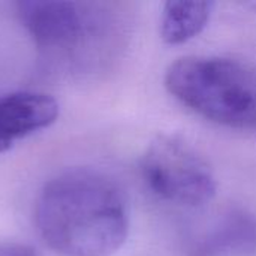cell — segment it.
Segmentation results:
<instances>
[{"label": "cell", "instance_id": "obj_6", "mask_svg": "<svg viewBox=\"0 0 256 256\" xmlns=\"http://www.w3.org/2000/svg\"><path fill=\"white\" fill-rule=\"evenodd\" d=\"M213 10L210 2H166L160 16V36L166 44L178 45L198 36Z\"/></svg>", "mask_w": 256, "mask_h": 256}, {"label": "cell", "instance_id": "obj_5", "mask_svg": "<svg viewBox=\"0 0 256 256\" xmlns=\"http://www.w3.org/2000/svg\"><path fill=\"white\" fill-rule=\"evenodd\" d=\"M57 100L45 93L16 92L0 98V153L18 141L48 129L58 118Z\"/></svg>", "mask_w": 256, "mask_h": 256}, {"label": "cell", "instance_id": "obj_3", "mask_svg": "<svg viewBox=\"0 0 256 256\" xmlns=\"http://www.w3.org/2000/svg\"><path fill=\"white\" fill-rule=\"evenodd\" d=\"M147 186L178 206H202L216 195V178L207 160L182 136L159 135L142 158Z\"/></svg>", "mask_w": 256, "mask_h": 256}, {"label": "cell", "instance_id": "obj_8", "mask_svg": "<svg viewBox=\"0 0 256 256\" xmlns=\"http://www.w3.org/2000/svg\"><path fill=\"white\" fill-rule=\"evenodd\" d=\"M0 256H38L36 252L21 243H2L0 244Z\"/></svg>", "mask_w": 256, "mask_h": 256}, {"label": "cell", "instance_id": "obj_7", "mask_svg": "<svg viewBox=\"0 0 256 256\" xmlns=\"http://www.w3.org/2000/svg\"><path fill=\"white\" fill-rule=\"evenodd\" d=\"M214 252L226 256H244L256 250V225L244 214H234L219 226L214 240Z\"/></svg>", "mask_w": 256, "mask_h": 256}, {"label": "cell", "instance_id": "obj_2", "mask_svg": "<svg viewBox=\"0 0 256 256\" xmlns=\"http://www.w3.org/2000/svg\"><path fill=\"white\" fill-rule=\"evenodd\" d=\"M168 92L201 117L237 129L256 128V66L228 57L188 56L165 74Z\"/></svg>", "mask_w": 256, "mask_h": 256}, {"label": "cell", "instance_id": "obj_4", "mask_svg": "<svg viewBox=\"0 0 256 256\" xmlns=\"http://www.w3.org/2000/svg\"><path fill=\"white\" fill-rule=\"evenodd\" d=\"M16 9L22 26L40 48H70L84 36V15L74 2L28 0L16 3Z\"/></svg>", "mask_w": 256, "mask_h": 256}, {"label": "cell", "instance_id": "obj_1", "mask_svg": "<svg viewBox=\"0 0 256 256\" xmlns=\"http://www.w3.org/2000/svg\"><path fill=\"white\" fill-rule=\"evenodd\" d=\"M34 224L58 256H112L129 234L128 204L114 182L76 168L48 180L36 200Z\"/></svg>", "mask_w": 256, "mask_h": 256}]
</instances>
